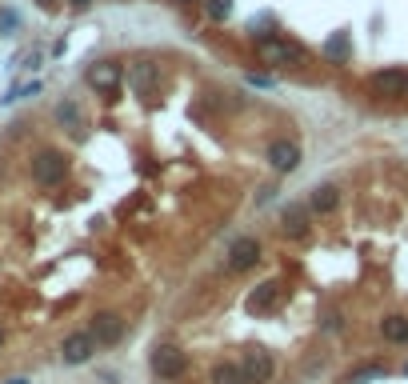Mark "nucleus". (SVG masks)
<instances>
[{"label":"nucleus","instance_id":"obj_5","mask_svg":"<svg viewBox=\"0 0 408 384\" xmlns=\"http://www.w3.org/2000/svg\"><path fill=\"white\" fill-rule=\"evenodd\" d=\"M312 221L317 216L308 213L305 201H288L276 213V233L285 236V241H305V236H312Z\"/></svg>","mask_w":408,"mask_h":384},{"label":"nucleus","instance_id":"obj_11","mask_svg":"<svg viewBox=\"0 0 408 384\" xmlns=\"http://www.w3.org/2000/svg\"><path fill=\"white\" fill-rule=\"evenodd\" d=\"M265 161L272 172H280V176H288V172L300 168V161H305V152H300V144L288 141V136H280V141H272L265 148Z\"/></svg>","mask_w":408,"mask_h":384},{"label":"nucleus","instance_id":"obj_16","mask_svg":"<svg viewBox=\"0 0 408 384\" xmlns=\"http://www.w3.org/2000/svg\"><path fill=\"white\" fill-rule=\"evenodd\" d=\"M276 296H280V284L276 281H265V284H256V293L248 296V308H253L256 316H265L276 308Z\"/></svg>","mask_w":408,"mask_h":384},{"label":"nucleus","instance_id":"obj_10","mask_svg":"<svg viewBox=\"0 0 408 384\" xmlns=\"http://www.w3.org/2000/svg\"><path fill=\"white\" fill-rule=\"evenodd\" d=\"M84 81H88V89L101 92V96H113L124 84V64L121 61H96V64H88Z\"/></svg>","mask_w":408,"mask_h":384},{"label":"nucleus","instance_id":"obj_1","mask_svg":"<svg viewBox=\"0 0 408 384\" xmlns=\"http://www.w3.org/2000/svg\"><path fill=\"white\" fill-rule=\"evenodd\" d=\"M68 168H72L68 152H64V148H52V144H41V148H32L29 164H24L29 181L36 184L41 192L61 188V184H64V176H68Z\"/></svg>","mask_w":408,"mask_h":384},{"label":"nucleus","instance_id":"obj_22","mask_svg":"<svg viewBox=\"0 0 408 384\" xmlns=\"http://www.w3.org/2000/svg\"><path fill=\"white\" fill-rule=\"evenodd\" d=\"M320 328H325V333H340V328H345L340 308H325V313H320Z\"/></svg>","mask_w":408,"mask_h":384},{"label":"nucleus","instance_id":"obj_7","mask_svg":"<svg viewBox=\"0 0 408 384\" xmlns=\"http://www.w3.org/2000/svg\"><path fill=\"white\" fill-rule=\"evenodd\" d=\"M124 328H128V320H124L116 308H101V313H92V320H88V333H92V340H96V348H116V344L124 340Z\"/></svg>","mask_w":408,"mask_h":384},{"label":"nucleus","instance_id":"obj_13","mask_svg":"<svg viewBox=\"0 0 408 384\" xmlns=\"http://www.w3.org/2000/svg\"><path fill=\"white\" fill-rule=\"evenodd\" d=\"M305 204H308V213L312 216H332L340 208V188L337 184H312L308 196H305Z\"/></svg>","mask_w":408,"mask_h":384},{"label":"nucleus","instance_id":"obj_20","mask_svg":"<svg viewBox=\"0 0 408 384\" xmlns=\"http://www.w3.org/2000/svg\"><path fill=\"white\" fill-rule=\"evenodd\" d=\"M200 9L213 24H225L228 16H233V0H200Z\"/></svg>","mask_w":408,"mask_h":384},{"label":"nucleus","instance_id":"obj_17","mask_svg":"<svg viewBox=\"0 0 408 384\" xmlns=\"http://www.w3.org/2000/svg\"><path fill=\"white\" fill-rule=\"evenodd\" d=\"M208 384H245L240 364L236 360H216L213 368H208Z\"/></svg>","mask_w":408,"mask_h":384},{"label":"nucleus","instance_id":"obj_8","mask_svg":"<svg viewBox=\"0 0 408 384\" xmlns=\"http://www.w3.org/2000/svg\"><path fill=\"white\" fill-rule=\"evenodd\" d=\"M56 356H61V364H68V368H76V364H88L92 356H96V340H92L88 328L64 333V340L56 344Z\"/></svg>","mask_w":408,"mask_h":384},{"label":"nucleus","instance_id":"obj_25","mask_svg":"<svg viewBox=\"0 0 408 384\" xmlns=\"http://www.w3.org/2000/svg\"><path fill=\"white\" fill-rule=\"evenodd\" d=\"M68 9L72 12H84V9H92V0H68Z\"/></svg>","mask_w":408,"mask_h":384},{"label":"nucleus","instance_id":"obj_15","mask_svg":"<svg viewBox=\"0 0 408 384\" xmlns=\"http://www.w3.org/2000/svg\"><path fill=\"white\" fill-rule=\"evenodd\" d=\"M380 336H384V344H392V348H408V316L404 313L380 316Z\"/></svg>","mask_w":408,"mask_h":384},{"label":"nucleus","instance_id":"obj_18","mask_svg":"<svg viewBox=\"0 0 408 384\" xmlns=\"http://www.w3.org/2000/svg\"><path fill=\"white\" fill-rule=\"evenodd\" d=\"M41 92V81L32 76V81H21V84H12L4 96H0V104H16V101H29V96H36Z\"/></svg>","mask_w":408,"mask_h":384},{"label":"nucleus","instance_id":"obj_29","mask_svg":"<svg viewBox=\"0 0 408 384\" xmlns=\"http://www.w3.org/2000/svg\"><path fill=\"white\" fill-rule=\"evenodd\" d=\"M0 348H4V324H0Z\"/></svg>","mask_w":408,"mask_h":384},{"label":"nucleus","instance_id":"obj_21","mask_svg":"<svg viewBox=\"0 0 408 384\" xmlns=\"http://www.w3.org/2000/svg\"><path fill=\"white\" fill-rule=\"evenodd\" d=\"M320 52H325L328 61H337V64L348 61V52H352V49H348V32H337V36H332V41H328Z\"/></svg>","mask_w":408,"mask_h":384},{"label":"nucleus","instance_id":"obj_4","mask_svg":"<svg viewBox=\"0 0 408 384\" xmlns=\"http://www.w3.org/2000/svg\"><path fill=\"white\" fill-rule=\"evenodd\" d=\"M160 81H164V72H160V64H156V61H133V64H128V72H124L128 92L141 96V101H156V96H160Z\"/></svg>","mask_w":408,"mask_h":384},{"label":"nucleus","instance_id":"obj_24","mask_svg":"<svg viewBox=\"0 0 408 384\" xmlns=\"http://www.w3.org/2000/svg\"><path fill=\"white\" fill-rule=\"evenodd\" d=\"M245 81H248V89H272V84H276L268 72H248Z\"/></svg>","mask_w":408,"mask_h":384},{"label":"nucleus","instance_id":"obj_3","mask_svg":"<svg viewBox=\"0 0 408 384\" xmlns=\"http://www.w3.org/2000/svg\"><path fill=\"white\" fill-rule=\"evenodd\" d=\"M256 56L268 69H305L308 64V49L300 41H288L285 32H272L265 41H256Z\"/></svg>","mask_w":408,"mask_h":384},{"label":"nucleus","instance_id":"obj_12","mask_svg":"<svg viewBox=\"0 0 408 384\" xmlns=\"http://www.w3.org/2000/svg\"><path fill=\"white\" fill-rule=\"evenodd\" d=\"M368 89L377 92V96H384V101H400V96H408V69H380L368 76Z\"/></svg>","mask_w":408,"mask_h":384},{"label":"nucleus","instance_id":"obj_26","mask_svg":"<svg viewBox=\"0 0 408 384\" xmlns=\"http://www.w3.org/2000/svg\"><path fill=\"white\" fill-rule=\"evenodd\" d=\"M36 4H41L44 12H52V9H56V4H61V0H36Z\"/></svg>","mask_w":408,"mask_h":384},{"label":"nucleus","instance_id":"obj_28","mask_svg":"<svg viewBox=\"0 0 408 384\" xmlns=\"http://www.w3.org/2000/svg\"><path fill=\"white\" fill-rule=\"evenodd\" d=\"M4 384H32L29 376H12V380H4Z\"/></svg>","mask_w":408,"mask_h":384},{"label":"nucleus","instance_id":"obj_2","mask_svg":"<svg viewBox=\"0 0 408 384\" xmlns=\"http://www.w3.org/2000/svg\"><path fill=\"white\" fill-rule=\"evenodd\" d=\"M193 368V356L184 353L180 344L173 340H160L153 344V353H148V373H153L156 384H180Z\"/></svg>","mask_w":408,"mask_h":384},{"label":"nucleus","instance_id":"obj_6","mask_svg":"<svg viewBox=\"0 0 408 384\" xmlns=\"http://www.w3.org/2000/svg\"><path fill=\"white\" fill-rule=\"evenodd\" d=\"M260 261H265V241H260V236H236V241L225 248V268L236 273V276L253 273Z\"/></svg>","mask_w":408,"mask_h":384},{"label":"nucleus","instance_id":"obj_9","mask_svg":"<svg viewBox=\"0 0 408 384\" xmlns=\"http://www.w3.org/2000/svg\"><path fill=\"white\" fill-rule=\"evenodd\" d=\"M236 364H240V376H245V384H268L276 376V360L268 348H248V353L236 356Z\"/></svg>","mask_w":408,"mask_h":384},{"label":"nucleus","instance_id":"obj_14","mask_svg":"<svg viewBox=\"0 0 408 384\" xmlns=\"http://www.w3.org/2000/svg\"><path fill=\"white\" fill-rule=\"evenodd\" d=\"M52 116H56V124H61V128L84 136V108H81V101H76V96H64V101H56Z\"/></svg>","mask_w":408,"mask_h":384},{"label":"nucleus","instance_id":"obj_27","mask_svg":"<svg viewBox=\"0 0 408 384\" xmlns=\"http://www.w3.org/2000/svg\"><path fill=\"white\" fill-rule=\"evenodd\" d=\"M176 9H193V4H200V0H173Z\"/></svg>","mask_w":408,"mask_h":384},{"label":"nucleus","instance_id":"obj_23","mask_svg":"<svg viewBox=\"0 0 408 384\" xmlns=\"http://www.w3.org/2000/svg\"><path fill=\"white\" fill-rule=\"evenodd\" d=\"M16 29H21V16L12 9H0V36H16Z\"/></svg>","mask_w":408,"mask_h":384},{"label":"nucleus","instance_id":"obj_19","mask_svg":"<svg viewBox=\"0 0 408 384\" xmlns=\"http://www.w3.org/2000/svg\"><path fill=\"white\" fill-rule=\"evenodd\" d=\"M380 376H388L384 364H360V368H352L345 376V384H368V380H380Z\"/></svg>","mask_w":408,"mask_h":384}]
</instances>
